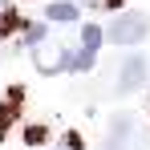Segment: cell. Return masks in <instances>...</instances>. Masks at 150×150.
<instances>
[{
	"label": "cell",
	"instance_id": "4",
	"mask_svg": "<svg viewBox=\"0 0 150 150\" xmlns=\"http://www.w3.org/2000/svg\"><path fill=\"white\" fill-rule=\"evenodd\" d=\"M142 85H146V57L134 53V57H126L122 69H118V93H134Z\"/></svg>",
	"mask_w": 150,
	"mask_h": 150
},
{
	"label": "cell",
	"instance_id": "6",
	"mask_svg": "<svg viewBox=\"0 0 150 150\" xmlns=\"http://www.w3.org/2000/svg\"><path fill=\"white\" fill-rule=\"evenodd\" d=\"M45 16H49L53 25H73V21H77V4H69V0H53L49 8H45Z\"/></svg>",
	"mask_w": 150,
	"mask_h": 150
},
{
	"label": "cell",
	"instance_id": "8",
	"mask_svg": "<svg viewBox=\"0 0 150 150\" xmlns=\"http://www.w3.org/2000/svg\"><path fill=\"white\" fill-rule=\"evenodd\" d=\"M77 4H89V8H105L110 12V8H122L126 0H77Z\"/></svg>",
	"mask_w": 150,
	"mask_h": 150
},
{
	"label": "cell",
	"instance_id": "7",
	"mask_svg": "<svg viewBox=\"0 0 150 150\" xmlns=\"http://www.w3.org/2000/svg\"><path fill=\"white\" fill-rule=\"evenodd\" d=\"M45 41V25H28V33H25V45H41Z\"/></svg>",
	"mask_w": 150,
	"mask_h": 150
},
{
	"label": "cell",
	"instance_id": "9",
	"mask_svg": "<svg viewBox=\"0 0 150 150\" xmlns=\"http://www.w3.org/2000/svg\"><path fill=\"white\" fill-rule=\"evenodd\" d=\"M12 12V0H0V16H8Z\"/></svg>",
	"mask_w": 150,
	"mask_h": 150
},
{
	"label": "cell",
	"instance_id": "3",
	"mask_svg": "<svg viewBox=\"0 0 150 150\" xmlns=\"http://www.w3.org/2000/svg\"><path fill=\"white\" fill-rule=\"evenodd\" d=\"M73 65H77V49L73 45L53 41L45 49H37V69H41V73H61V69H73Z\"/></svg>",
	"mask_w": 150,
	"mask_h": 150
},
{
	"label": "cell",
	"instance_id": "5",
	"mask_svg": "<svg viewBox=\"0 0 150 150\" xmlns=\"http://www.w3.org/2000/svg\"><path fill=\"white\" fill-rule=\"evenodd\" d=\"M98 49H101V28L98 25H85L81 28V45H77V65L73 69H89L93 57H98Z\"/></svg>",
	"mask_w": 150,
	"mask_h": 150
},
{
	"label": "cell",
	"instance_id": "1",
	"mask_svg": "<svg viewBox=\"0 0 150 150\" xmlns=\"http://www.w3.org/2000/svg\"><path fill=\"white\" fill-rule=\"evenodd\" d=\"M150 138L134 126L130 114H114L110 118V138H105V150H146Z\"/></svg>",
	"mask_w": 150,
	"mask_h": 150
},
{
	"label": "cell",
	"instance_id": "2",
	"mask_svg": "<svg viewBox=\"0 0 150 150\" xmlns=\"http://www.w3.org/2000/svg\"><path fill=\"white\" fill-rule=\"evenodd\" d=\"M150 33V21L142 16V12H134V16H118L114 25L105 28L101 37L105 41H114V45H122V49H134V45H142Z\"/></svg>",
	"mask_w": 150,
	"mask_h": 150
}]
</instances>
